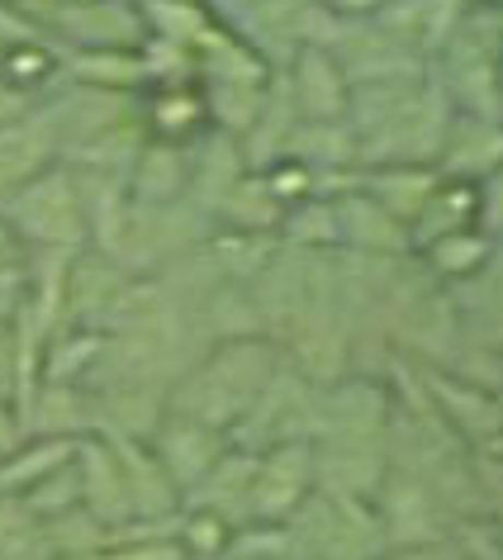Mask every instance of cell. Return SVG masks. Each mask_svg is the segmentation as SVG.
Segmentation results:
<instances>
[{
  "label": "cell",
  "instance_id": "6da1fadb",
  "mask_svg": "<svg viewBox=\"0 0 503 560\" xmlns=\"http://www.w3.org/2000/svg\"><path fill=\"white\" fill-rule=\"evenodd\" d=\"M285 366V352L271 338H229L214 342L195 366L172 385L166 409L186 413L195 423L233 438V428L247 418V409L261 399V389Z\"/></svg>",
  "mask_w": 503,
  "mask_h": 560
},
{
  "label": "cell",
  "instance_id": "7a4b0ae2",
  "mask_svg": "<svg viewBox=\"0 0 503 560\" xmlns=\"http://www.w3.org/2000/svg\"><path fill=\"white\" fill-rule=\"evenodd\" d=\"M0 223L20 243V252H81L91 247L86 233V209H81V190L72 172L58 162L30 186L0 200Z\"/></svg>",
  "mask_w": 503,
  "mask_h": 560
},
{
  "label": "cell",
  "instance_id": "3957f363",
  "mask_svg": "<svg viewBox=\"0 0 503 560\" xmlns=\"http://www.w3.org/2000/svg\"><path fill=\"white\" fill-rule=\"evenodd\" d=\"M309 494H314V446L309 442H281V446L257 452L252 494H247L252 527H285Z\"/></svg>",
  "mask_w": 503,
  "mask_h": 560
},
{
  "label": "cell",
  "instance_id": "277c9868",
  "mask_svg": "<svg viewBox=\"0 0 503 560\" xmlns=\"http://www.w3.org/2000/svg\"><path fill=\"white\" fill-rule=\"evenodd\" d=\"M413 371H418V385H423L432 413L452 428V438L460 446L480 452V446H489L503 432V409L489 389L460 381L452 371H437V366H413Z\"/></svg>",
  "mask_w": 503,
  "mask_h": 560
},
{
  "label": "cell",
  "instance_id": "5b68a950",
  "mask_svg": "<svg viewBox=\"0 0 503 560\" xmlns=\"http://www.w3.org/2000/svg\"><path fill=\"white\" fill-rule=\"evenodd\" d=\"M148 446L157 452L162 470L172 475L176 489H180V499H186L190 489L200 485L209 470H214V460L229 452V438H223V432H214V428H204V423H195V418H186V413H172V409H166L162 423H157V432L148 438Z\"/></svg>",
  "mask_w": 503,
  "mask_h": 560
},
{
  "label": "cell",
  "instance_id": "8992f818",
  "mask_svg": "<svg viewBox=\"0 0 503 560\" xmlns=\"http://www.w3.org/2000/svg\"><path fill=\"white\" fill-rule=\"evenodd\" d=\"M332 219H338V252L347 257H413L409 229L385 214L361 186L332 195Z\"/></svg>",
  "mask_w": 503,
  "mask_h": 560
},
{
  "label": "cell",
  "instance_id": "52a82bcc",
  "mask_svg": "<svg viewBox=\"0 0 503 560\" xmlns=\"http://www.w3.org/2000/svg\"><path fill=\"white\" fill-rule=\"evenodd\" d=\"M72 466H77V485H81V509L109 532L129 527L133 503H129V485H124V466H119L115 446L105 438H81Z\"/></svg>",
  "mask_w": 503,
  "mask_h": 560
},
{
  "label": "cell",
  "instance_id": "ba28073f",
  "mask_svg": "<svg viewBox=\"0 0 503 560\" xmlns=\"http://www.w3.org/2000/svg\"><path fill=\"white\" fill-rule=\"evenodd\" d=\"M290 101H295L300 119H347L352 105V81L332 58V48H300L295 58L281 67Z\"/></svg>",
  "mask_w": 503,
  "mask_h": 560
},
{
  "label": "cell",
  "instance_id": "9c48e42d",
  "mask_svg": "<svg viewBox=\"0 0 503 560\" xmlns=\"http://www.w3.org/2000/svg\"><path fill=\"white\" fill-rule=\"evenodd\" d=\"M452 304H456V324L460 342L480 347V352H503V243L489 257L484 271H475L470 280H456Z\"/></svg>",
  "mask_w": 503,
  "mask_h": 560
},
{
  "label": "cell",
  "instance_id": "30bf717a",
  "mask_svg": "<svg viewBox=\"0 0 503 560\" xmlns=\"http://www.w3.org/2000/svg\"><path fill=\"white\" fill-rule=\"evenodd\" d=\"M58 162H62V143L38 105L30 115L0 124V200L15 195L20 186H30L34 176H44Z\"/></svg>",
  "mask_w": 503,
  "mask_h": 560
},
{
  "label": "cell",
  "instance_id": "8fae6325",
  "mask_svg": "<svg viewBox=\"0 0 503 560\" xmlns=\"http://www.w3.org/2000/svg\"><path fill=\"white\" fill-rule=\"evenodd\" d=\"M494 172H503V119L456 115L452 133H446V148L437 158V176L480 186V180H489Z\"/></svg>",
  "mask_w": 503,
  "mask_h": 560
},
{
  "label": "cell",
  "instance_id": "7c38bea8",
  "mask_svg": "<svg viewBox=\"0 0 503 560\" xmlns=\"http://www.w3.org/2000/svg\"><path fill=\"white\" fill-rule=\"evenodd\" d=\"M138 119H143L148 138H162V143H180L190 148L195 138L209 129L204 101L195 81H166V86H148L138 95Z\"/></svg>",
  "mask_w": 503,
  "mask_h": 560
},
{
  "label": "cell",
  "instance_id": "4fadbf2b",
  "mask_svg": "<svg viewBox=\"0 0 503 560\" xmlns=\"http://www.w3.org/2000/svg\"><path fill=\"white\" fill-rule=\"evenodd\" d=\"M186 190H190V148L148 138L143 152H138V162H133V172H129V200L162 209V205L186 200Z\"/></svg>",
  "mask_w": 503,
  "mask_h": 560
},
{
  "label": "cell",
  "instance_id": "5bb4252c",
  "mask_svg": "<svg viewBox=\"0 0 503 560\" xmlns=\"http://www.w3.org/2000/svg\"><path fill=\"white\" fill-rule=\"evenodd\" d=\"M285 158H295L300 166H309L314 180L332 172H356V133L347 119H300L295 133L285 143Z\"/></svg>",
  "mask_w": 503,
  "mask_h": 560
},
{
  "label": "cell",
  "instance_id": "9a60e30c",
  "mask_svg": "<svg viewBox=\"0 0 503 560\" xmlns=\"http://www.w3.org/2000/svg\"><path fill=\"white\" fill-rule=\"evenodd\" d=\"M460 229H480V195H475L470 180H437V190L428 195V205L418 209V219L409 223V247L413 257L423 247H432L437 237L446 233H460Z\"/></svg>",
  "mask_w": 503,
  "mask_h": 560
},
{
  "label": "cell",
  "instance_id": "2e32d148",
  "mask_svg": "<svg viewBox=\"0 0 503 560\" xmlns=\"http://www.w3.org/2000/svg\"><path fill=\"white\" fill-rule=\"evenodd\" d=\"M437 166H361V190L371 195L385 214H395L403 229L418 219L428 195L437 190Z\"/></svg>",
  "mask_w": 503,
  "mask_h": 560
},
{
  "label": "cell",
  "instance_id": "e0dca14e",
  "mask_svg": "<svg viewBox=\"0 0 503 560\" xmlns=\"http://www.w3.org/2000/svg\"><path fill=\"white\" fill-rule=\"evenodd\" d=\"M77 446L81 442H67V438H20L0 456V494H30L52 470L72 466Z\"/></svg>",
  "mask_w": 503,
  "mask_h": 560
},
{
  "label": "cell",
  "instance_id": "ac0fdd59",
  "mask_svg": "<svg viewBox=\"0 0 503 560\" xmlns=\"http://www.w3.org/2000/svg\"><path fill=\"white\" fill-rule=\"evenodd\" d=\"M281 219H285V205L271 195L261 172H243L214 209V229H233V233H276Z\"/></svg>",
  "mask_w": 503,
  "mask_h": 560
},
{
  "label": "cell",
  "instance_id": "d6986e66",
  "mask_svg": "<svg viewBox=\"0 0 503 560\" xmlns=\"http://www.w3.org/2000/svg\"><path fill=\"white\" fill-rule=\"evenodd\" d=\"M494 252H499V243H489L480 229H460V233H446L432 247H423L418 261H423L442 285H456V280H470L475 271H484Z\"/></svg>",
  "mask_w": 503,
  "mask_h": 560
},
{
  "label": "cell",
  "instance_id": "ffe728a7",
  "mask_svg": "<svg viewBox=\"0 0 503 560\" xmlns=\"http://www.w3.org/2000/svg\"><path fill=\"white\" fill-rule=\"evenodd\" d=\"M138 15H143L148 38H162V44H176L186 52L200 44V34L219 20L204 0H138Z\"/></svg>",
  "mask_w": 503,
  "mask_h": 560
},
{
  "label": "cell",
  "instance_id": "44dd1931",
  "mask_svg": "<svg viewBox=\"0 0 503 560\" xmlns=\"http://www.w3.org/2000/svg\"><path fill=\"white\" fill-rule=\"evenodd\" d=\"M475 195H480V233L489 243H503V172L480 180Z\"/></svg>",
  "mask_w": 503,
  "mask_h": 560
},
{
  "label": "cell",
  "instance_id": "7402d4cb",
  "mask_svg": "<svg viewBox=\"0 0 503 560\" xmlns=\"http://www.w3.org/2000/svg\"><path fill=\"white\" fill-rule=\"evenodd\" d=\"M318 5H324L328 15H338L342 24H371L375 15H381L385 0H318Z\"/></svg>",
  "mask_w": 503,
  "mask_h": 560
},
{
  "label": "cell",
  "instance_id": "603a6c76",
  "mask_svg": "<svg viewBox=\"0 0 503 560\" xmlns=\"http://www.w3.org/2000/svg\"><path fill=\"white\" fill-rule=\"evenodd\" d=\"M209 10H214V15L223 20V24H233V20H243L252 5H261V0H204Z\"/></svg>",
  "mask_w": 503,
  "mask_h": 560
},
{
  "label": "cell",
  "instance_id": "cb8c5ba5",
  "mask_svg": "<svg viewBox=\"0 0 503 560\" xmlns=\"http://www.w3.org/2000/svg\"><path fill=\"white\" fill-rule=\"evenodd\" d=\"M494 399H499V409H503V357H499V381H494Z\"/></svg>",
  "mask_w": 503,
  "mask_h": 560
}]
</instances>
